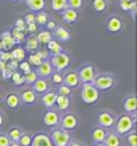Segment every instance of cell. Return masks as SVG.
<instances>
[{
    "mask_svg": "<svg viewBox=\"0 0 137 146\" xmlns=\"http://www.w3.org/2000/svg\"><path fill=\"white\" fill-rule=\"evenodd\" d=\"M54 68L51 67V63L49 62V60H43V62L40 63V66H38V70L35 71L36 75L40 76V78H46V76H50L51 74L54 72Z\"/></svg>",
    "mask_w": 137,
    "mask_h": 146,
    "instance_id": "cell-15",
    "label": "cell"
},
{
    "mask_svg": "<svg viewBox=\"0 0 137 146\" xmlns=\"http://www.w3.org/2000/svg\"><path fill=\"white\" fill-rule=\"evenodd\" d=\"M67 146H82L80 143V142H75V141H73V142H70V143H69V145Z\"/></svg>",
    "mask_w": 137,
    "mask_h": 146,
    "instance_id": "cell-55",
    "label": "cell"
},
{
    "mask_svg": "<svg viewBox=\"0 0 137 146\" xmlns=\"http://www.w3.org/2000/svg\"><path fill=\"white\" fill-rule=\"evenodd\" d=\"M126 141H128L129 146H137V135L134 131H130L129 134H126Z\"/></svg>",
    "mask_w": 137,
    "mask_h": 146,
    "instance_id": "cell-40",
    "label": "cell"
},
{
    "mask_svg": "<svg viewBox=\"0 0 137 146\" xmlns=\"http://www.w3.org/2000/svg\"><path fill=\"white\" fill-rule=\"evenodd\" d=\"M116 126V133L120 134V135H126L130 131H133V127H134V122L130 118L129 114H124L118 117V119L114 122Z\"/></svg>",
    "mask_w": 137,
    "mask_h": 146,
    "instance_id": "cell-1",
    "label": "cell"
},
{
    "mask_svg": "<svg viewBox=\"0 0 137 146\" xmlns=\"http://www.w3.org/2000/svg\"><path fill=\"white\" fill-rule=\"evenodd\" d=\"M7 67H8L9 70L12 71V72H15L16 71V68L19 67V62H16V60H13V59H11L8 63H7Z\"/></svg>",
    "mask_w": 137,
    "mask_h": 146,
    "instance_id": "cell-47",
    "label": "cell"
},
{
    "mask_svg": "<svg viewBox=\"0 0 137 146\" xmlns=\"http://www.w3.org/2000/svg\"><path fill=\"white\" fill-rule=\"evenodd\" d=\"M23 131L19 127H11L8 130V138L11 142H19L20 137H22Z\"/></svg>",
    "mask_w": 137,
    "mask_h": 146,
    "instance_id": "cell-28",
    "label": "cell"
},
{
    "mask_svg": "<svg viewBox=\"0 0 137 146\" xmlns=\"http://www.w3.org/2000/svg\"><path fill=\"white\" fill-rule=\"evenodd\" d=\"M11 56H12L13 60H16V62H23L24 60V58H26V50L22 48V47H16V48H13L11 51Z\"/></svg>",
    "mask_w": 137,
    "mask_h": 146,
    "instance_id": "cell-26",
    "label": "cell"
},
{
    "mask_svg": "<svg viewBox=\"0 0 137 146\" xmlns=\"http://www.w3.org/2000/svg\"><path fill=\"white\" fill-rule=\"evenodd\" d=\"M11 145V141L7 134H0V146H9Z\"/></svg>",
    "mask_w": 137,
    "mask_h": 146,
    "instance_id": "cell-46",
    "label": "cell"
},
{
    "mask_svg": "<svg viewBox=\"0 0 137 146\" xmlns=\"http://www.w3.org/2000/svg\"><path fill=\"white\" fill-rule=\"evenodd\" d=\"M77 74H78L80 82H82L84 84H88V83L93 84L94 79L97 76V71H96L94 66H92V64H85V66L81 67Z\"/></svg>",
    "mask_w": 137,
    "mask_h": 146,
    "instance_id": "cell-4",
    "label": "cell"
},
{
    "mask_svg": "<svg viewBox=\"0 0 137 146\" xmlns=\"http://www.w3.org/2000/svg\"><path fill=\"white\" fill-rule=\"evenodd\" d=\"M36 39L39 42V44H47L50 40H53V35L50 31H40L38 35H36Z\"/></svg>",
    "mask_w": 137,
    "mask_h": 146,
    "instance_id": "cell-29",
    "label": "cell"
},
{
    "mask_svg": "<svg viewBox=\"0 0 137 146\" xmlns=\"http://www.w3.org/2000/svg\"><path fill=\"white\" fill-rule=\"evenodd\" d=\"M31 146H54V145L51 142L50 135H47L44 133H38L32 137Z\"/></svg>",
    "mask_w": 137,
    "mask_h": 146,
    "instance_id": "cell-10",
    "label": "cell"
},
{
    "mask_svg": "<svg viewBox=\"0 0 137 146\" xmlns=\"http://www.w3.org/2000/svg\"><path fill=\"white\" fill-rule=\"evenodd\" d=\"M36 54H38V56H39L42 60H47V58H49V52H47V51H42V50H39Z\"/></svg>",
    "mask_w": 137,
    "mask_h": 146,
    "instance_id": "cell-51",
    "label": "cell"
},
{
    "mask_svg": "<svg viewBox=\"0 0 137 146\" xmlns=\"http://www.w3.org/2000/svg\"><path fill=\"white\" fill-rule=\"evenodd\" d=\"M51 142L54 146H67L71 142V135L69 131L62 129H55L51 131Z\"/></svg>",
    "mask_w": 137,
    "mask_h": 146,
    "instance_id": "cell-3",
    "label": "cell"
},
{
    "mask_svg": "<svg viewBox=\"0 0 137 146\" xmlns=\"http://www.w3.org/2000/svg\"><path fill=\"white\" fill-rule=\"evenodd\" d=\"M36 79H38V75H36L35 71H32V70L28 74L24 75V83H27V84H34L36 82Z\"/></svg>",
    "mask_w": 137,
    "mask_h": 146,
    "instance_id": "cell-35",
    "label": "cell"
},
{
    "mask_svg": "<svg viewBox=\"0 0 137 146\" xmlns=\"http://www.w3.org/2000/svg\"><path fill=\"white\" fill-rule=\"evenodd\" d=\"M51 76H53V82L57 84H62L63 83V76L61 72H53L51 74Z\"/></svg>",
    "mask_w": 137,
    "mask_h": 146,
    "instance_id": "cell-44",
    "label": "cell"
},
{
    "mask_svg": "<svg viewBox=\"0 0 137 146\" xmlns=\"http://www.w3.org/2000/svg\"><path fill=\"white\" fill-rule=\"evenodd\" d=\"M133 0H120V7L122 11H130Z\"/></svg>",
    "mask_w": 137,
    "mask_h": 146,
    "instance_id": "cell-42",
    "label": "cell"
},
{
    "mask_svg": "<svg viewBox=\"0 0 137 146\" xmlns=\"http://www.w3.org/2000/svg\"><path fill=\"white\" fill-rule=\"evenodd\" d=\"M5 66H7V63H5V62H1V60H0V72L4 70Z\"/></svg>",
    "mask_w": 137,
    "mask_h": 146,
    "instance_id": "cell-54",
    "label": "cell"
},
{
    "mask_svg": "<svg viewBox=\"0 0 137 146\" xmlns=\"http://www.w3.org/2000/svg\"><path fill=\"white\" fill-rule=\"evenodd\" d=\"M46 27H47V28H49L50 31H54V30H55V28H57V23L54 22V20H49V22L46 23Z\"/></svg>",
    "mask_w": 137,
    "mask_h": 146,
    "instance_id": "cell-52",
    "label": "cell"
},
{
    "mask_svg": "<svg viewBox=\"0 0 137 146\" xmlns=\"http://www.w3.org/2000/svg\"><path fill=\"white\" fill-rule=\"evenodd\" d=\"M106 135H108V130L106 129H102V127H94L93 129V133H92V138L93 141L97 143V145H102V142L105 141Z\"/></svg>",
    "mask_w": 137,
    "mask_h": 146,
    "instance_id": "cell-17",
    "label": "cell"
},
{
    "mask_svg": "<svg viewBox=\"0 0 137 146\" xmlns=\"http://www.w3.org/2000/svg\"><path fill=\"white\" fill-rule=\"evenodd\" d=\"M62 18L66 23H74V22H77V19H78V12L74 11V9L67 8L62 12Z\"/></svg>",
    "mask_w": 137,
    "mask_h": 146,
    "instance_id": "cell-25",
    "label": "cell"
},
{
    "mask_svg": "<svg viewBox=\"0 0 137 146\" xmlns=\"http://www.w3.org/2000/svg\"><path fill=\"white\" fill-rule=\"evenodd\" d=\"M0 51H3V50H1V44H0Z\"/></svg>",
    "mask_w": 137,
    "mask_h": 146,
    "instance_id": "cell-60",
    "label": "cell"
},
{
    "mask_svg": "<svg viewBox=\"0 0 137 146\" xmlns=\"http://www.w3.org/2000/svg\"><path fill=\"white\" fill-rule=\"evenodd\" d=\"M93 86L100 91H108L110 90L113 86H114V78L112 75H106V74H102V75H97L96 79L93 82Z\"/></svg>",
    "mask_w": 137,
    "mask_h": 146,
    "instance_id": "cell-6",
    "label": "cell"
},
{
    "mask_svg": "<svg viewBox=\"0 0 137 146\" xmlns=\"http://www.w3.org/2000/svg\"><path fill=\"white\" fill-rule=\"evenodd\" d=\"M116 118L113 117L112 113L109 111H102L98 114V123H100V127L102 129H110L114 126Z\"/></svg>",
    "mask_w": 137,
    "mask_h": 146,
    "instance_id": "cell-8",
    "label": "cell"
},
{
    "mask_svg": "<svg viewBox=\"0 0 137 146\" xmlns=\"http://www.w3.org/2000/svg\"><path fill=\"white\" fill-rule=\"evenodd\" d=\"M47 48H49V51L53 54V55L62 52V46L59 44L57 40H50L49 43H47Z\"/></svg>",
    "mask_w": 137,
    "mask_h": 146,
    "instance_id": "cell-30",
    "label": "cell"
},
{
    "mask_svg": "<svg viewBox=\"0 0 137 146\" xmlns=\"http://www.w3.org/2000/svg\"><path fill=\"white\" fill-rule=\"evenodd\" d=\"M28 32L31 34H35L36 32V23H31V24H27V28H26Z\"/></svg>",
    "mask_w": 137,
    "mask_h": 146,
    "instance_id": "cell-53",
    "label": "cell"
},
{
    "mask_svg": "<svg viewBox=\"0 0 137 146\" xmlns=\"http://www.w3.org/2000/svg\"><path fill=\"white\" fill-rule=\"evenodd\" d=\"M26 1V5L31 11H35V12H42L46 7V3L44 0H24Z\"/></svg>",
    "mask_w": 137,
    "mask_h": 146,
    "instance_id": "cell-21",
    "label": "cell"
},
{
    "mask_svg": "<svg viewBox=\"0 0 137 146\" xmlns=\"http://www.w3.org/2000/svg\"><path fill=\"white\" fill-rule=\"evenodd\" d=\"M50 86H49V82L46 79H43V78H38L36 79V82L34 84H32V91L35 94H39V95H43V94H46L47 91H49Z\"/></svg>",
    "mask_w": 137,
    "mask_h": 146,
    "instance_id": "cell-12",
    "label": "cell"
},
{
    "mask_svg": "<svg viewBox=\"0 0 137 146\" xmlns=\"http://www.w3.org/2000/svg\"><path fill=\"white\" fill-rule=\"evenodd\" d=\"M55 106L58 107V110L66 111L70 107V99L69 97H63V95H57V101H55Z\"/></svg>",
    "mask_w": 137,
    "mask_h": 146,
    "instance_id": "cell-23",
    "label": "cell"
},
{
    "mask_svg": "<svg viewBox=\"0 0 137 146\" xmlns=\"http://www.w3.org/2000/svg\"><path fill=\"white\" fill-rule=\"evenodd\" d=\"M59 125H61V129L62 130H66V131H70V130H74L77 126H78V119L74 114L71 113H67L61 118L59 121Z\"/></svg>",
    "mask_w": 137,
    "mask_h": 146,
    "instance_id": "cell-7",
    "label": "cell"
},
{
    "mask_svg": "<svg viewBox=\"0 0 137 146\" xmlns=\"http://www.w3.org/2000/svg\"><path fill=\"white\" fill-rule=\"evenodd\" d=\"M9 146H20V145H19L18 142H11V145Z\"/></svg>",
    "mask_w": 137,
    "mask_h": 146,
    "instance_id": "cell-57",
    "label": "cell"
},
{
    "mask_svg": "<svg viewBox=\"0 0 137 146\" xmlns=\"http://www.w3.org/2000/svg\"><path fill=\"white\" fill-rule=\"evenodd\" d=\"M57 95H58V94L55 93V91H50V90H49L46 94H43V95H42V102H43V105L47 107V109L53 110V107L55 106Z\"/></svg>",
    "mask_w": 137,
    "mask_h": 146,
    "instance_id": "cell-16",
    "label": "cell"
},
{
    "mask_svg": "<svg viewBox=\"0 0 137 146\" xmlns=\"http://www.w3.org/2000/svg\"><path fill=\"white\" fill-rule=\"evenodd\" d=\"M82 3H84V0H67V8L77 11L82 7Z\"/></svg>",
    "mask_w": 137,
    "mask_h": 146,
    "instance_id": "cell-37",
    "label": "cell"
},
{
    "mask_svg": "<svg viewBox=\"0 0 137 146\" xmlns=\"http://www.w3.org/2000/svg\"><path fill=\"white\" fill-rule=\"evenodd\" d=\"M38 48H39V42L36 39V36H30L27 39L26 50H28V51H36Z\"/></svg>",
    "mask_w": 137,
    "mask_h": 146,
    "instance_id": "cell-32",
    "label": "cell"
},
{
    "mask_svg": "<svg viewBox=\"0 0 137 146\" xmlns=\"http://www.w3.org/2000/svg\"><path fill=\"white\" fill-rule=\"evenodd\" d=\"M136 107H137V102H136V97L134 94H130L125 98L124 101V109L126 113L132 114V113H136Z\"/></svg>",
    "mask_w": 137,
    "mask_h": 146,
    "instance_id": "cell-19",
    "label": "cell"
},
{
    "mask_svg": "<svg viewBox=\"0 0 137 146\" xmlns=\"http://www.w3.org/2000/svg\"><path fill=\"white\" fill-rule=\"evenodd\" d=\"M71 94V89H69L66 84H61L59 87H58V95H63V97H69Z\"/></svg>",
    "mask_w": 137,
    "mask_h": 146,
    "instance_id": "cell-39",
    "label": "cell"
},
{
    "mask_svg": "<svg viewBox=\"0 0 137 146\" xmlns=\"http://www.w3.org/2000/svg\"><path fill=\"white\" fill-rule=\"evenodd\" d=\"M15 28L16 30H19V31H22V32H24L26 31V28H27V26H26V23H24V20L23 19H16L15 20Z\"/></svg>",
    "mask_w": 137,
    "mask_h": 146,
    "instance_id": "cell-43",
    "label": "cell"
},
{
    "mask_svg": "<svg viewBox=\"0 0 137 146\" xmlns=\"http://www.w3.org/2000/svg\"><path fill=\"white\" fill-rule=\"evenodd\" d=\"M11 80H12V83L15 86H22L24 84V75L22 74H19V72H12V75H11Z\"/></svg>",
    "mask_w": 137,
    "mask_h": 146,
    "instance_id": "cell-34",
    "label": "cell"
},
{
    "mask_svg": "<svg viewBox=\"0 0 137 146\" xmlns=\"http://www.w3.org/2000/svg\"><path fill=\"white\" fill-rule=\"evenodd\" d=\"M23 20L26 23V26L27 24H31V23H35V15H34V13H27L26 18L23 19Z\"/></svg>",
    "mask_w": 137,
    "mask_h": 146,
    "instance_id": "cell-48",
    "label": "cell"
},
{
    "mask_svg": "<svg viewBox=\"0 0 137 146\" xmlns=\"http://www.w3.org/2000/svg\"><path fill=\"white\" fill-rule=\"evenodd\" d=\"M80 78H78V74L75 71H69L66 75L63 76V84H66L69 89H75L80 86Z\"/></svg>",
    "mask_w": 137,
    "mask_h": 146,
    "instance_id": "cell-11",
    "label": "cell"
},
{
    "mask_svg": "<svg viewBox=\"0 0 137 146\" xmlns=\"http://www.w3.org/2000/svg\"><path fill=\"white\" fill-rule=\"evenodd\" d=\"M3 122H4V118H3V115H1V113H0V127L3 126Z\"/></svg>",
    "mask_w": 137,
    "mask_h": 146,
    "instance_id": "cell-56",
    "label": "cell"
},
{
    "mask_svg": "<svg viewBox=\"0 0 137 146\" xmlns=\"http://www.w3.org/2000/svg\"><path fill=\"white\" fill-rule=\"evenodd\" d=\"M102 146H121V139L117 134L114 133H108L105 141L102 142Z\"/></svg>",
    "mask_w": 137,
    "mask_h": 146,
    "instance_id": "cell-24",
    "label": "cell"
},
{
    "mask_svg": "<svg viewBox=\"0 0 137 146\" xmlns=\"http://www.w3.org/2000/svg\"><path fill=\"white\" fill-rule=\"evenodd\" d=\"M51 8L55 12H63L67 9V0H51Z\"/></svg>",
    "mask_w": 137,
    "mask_h": 146,
    "instance_id": "cell-27",
    "label": "cell"
},
{
    "mask_svg": "<svg viewBox=\"0 0 137 146\" xmlns=\"http://www.w3.org/2000/svg\"><path fill=\"white\" fill-rule=\"evenodd\" d=\"M136 12H137V3H136V0H133L132 1V8H130V15H132L133 20L136 19Z\"/></svg>",
    "mask_w": 137,
    "mask_h": 146,
    "instance_id": "cell-49",
    "label": "cell"
},
{
    "mask_svg": "<svg viewBox=\"0 0 137 146\" xmlns=\"http://www.w3.org/2000/svg\"><path fill=\"white\" fill-rule=\"evenodd\" d=\"M11 35H12V39H13V42H15V44H16V43L20 44V43H23V42L26 40V35H24V32L19 31V30H16V28H13L12 30Z\"/></svg>",
    "mask_w": 137,
    "mask_h": 146,
    "instance_id": "cell-31",
    "label": "cell"
},
{
    "mask_svg": "<svg viewBox=\"0 0 137 146\" xmlns=\"http://www.w3.org/2000/svg\"><path fill=\"white\" fill-rule=\"evenodd\" d=\"M106 28L109 32H113V34H117L122 30V20L117 16H112L109 18L108 23H106Z\"/></svg>",
    "mask_w": 137,
    "mask_h": 146,
    "instance_id": "cell-13",
    "label": "cell"
},
{
    "mask_svg": "<svg viewBox=\"0 0 137 146\" xmlns=\"http://www.w3.org/2000/svg\"><path fill=\"white\" fill-rule=\"evenodd\" d=\"M59 121H61L59 113L55 110L46 111L43 115V122L47 127H55V126H58V125H59Z\"/></svg>",
    "mask_w": 137,
    "mask_h": 146,
    "instance_id": "cell-9",
    "label": "cell"
},
{
    "mask_svg": "<svg viewBox=\"0 0 137 146\" xmlns=\"http://www.w3.org/2000/svg\"><path fill=\"white\" fill-rule=\"evenodd\" d=\"M42 62H43V60L38 56V54H31V55H30V60H28L30 64H34V66L38 67V66H40V63Z\"/></svg>",
    "mask_w": 137,
    "mask_h": 146,
    "instance_id": "cell-41",
    "label": "cell"
},
{
    "mask_svg": "<svg viewBox=\"0 0 137 146\" xmlns=\"http://www.w3.org/2000/svg\"><path fill=\"white\" fill-rule=\"evenodd\" d=\"M11 1H19V0H11Z\"/></svg>",
    "mask_w": 137,
    "mask_h": 146,
    "instance_id": "cell-61",
    "label": "cell"
},
{
    "mask_svg": "<svg viewBox=\"0 0 137 146\" xmlns=\"http://www.w3.org/2000/svg\"><path fill=\"white\" fill-rule=\"evenodd\" d=\"M1 98H3V95H1V91H0V101H1Z\"/></svg>",
    "mask_w": 137,
    "mask_h": 146,
    "instance_id": "cell-58",
    "label": "cell"
},
{
    "mask_svg": "<svg viewBox=\"0 0 137 146\" xmlns=\"http://www.w3.org/2000/svg\"><path fill=\"white\" fill-rule=\"evenodd\" d=\"M49 22V16H47V13L44 12H40L38 13L35 16V23H38V24H44L46 26V23Z\"/></svg>",
    "mask_w": 137,
    "mask_h": 146,
    "instance_id": "cell-38",
    "label": "cell"
},
{
    "mask_svg": "<svg viewBox=\"0 0 137 146\" xmlns=\"http://www.w3.org/2000/svg\"><path fill=\"white\" fill-rule=\"evenodd\" d=\"M31 141H32V137L30 135V134L23 133L18 143H19L20 146H31Z\"/></svg>",
    "mask_w": 137,
    "mask_h": 146,
    "instance_id": "cell-36",
    "label": "cell"
},
{
    "mask_svg": "<svg viewBox=\"0 0 137 146\" xmlns=\"http://www.w3.org/2000/svg\"><path fill=\"white\" fill-rule=\"evenodd\" d=\"M54 35L57 38L58 40H61V42H67V40H70L71 35L70 32L67 31L65 27H57L55 30H54Z\"/></svg>",
    "mask_w": 137,
    "mask_h": 146,
    "instance_id": "cell-22",
    "label": "cell"
},
{
    "mask_svg": "<svg viewBox=\"0 0 137 146\" xmlns=\"http://www.w3.org/2000/svg\"><path fill=\"white\" fill-rule=\"evenodd\" d=\"M19 67H20V70L24 71V75L26 74H28L30 71H31V67H30V63L26 62V60H23V62L19 63Z\"/></svg>",
    "mask_w": 137,
    "mask_h": 146,
    "instance_id": "cell-45",
    "label": "cell"
},
{
    "mask_svg": "<svg viewBox=\"0 0 137 146\" xmlns=\"http://www.w3.org/2000/svg\"><path fill=\"white\" fill-rule=\"evenodd\" d=\"M20 102L26 103V105H34L36 102V94L32 91L31 89H27V90H23L20 93Z\"/></svg>",
    "mask_w": 137,
    "mask_h": 146,
    "instance_id": "cell-18",
    "label": "cell"
},
{
    "mask_svg": "<svg viewBox=\"0 0 137 146\" xmlns=\"http://www.w3.org/2000/svg\"><path fill=\"white\" fill-rule=\"evenodd\" d=\"M50 63H51V67L57 70V72H61V71H63L65 68L69 67V64H70V56L62 51V52L53 55Z\"/></svg>",
    "mask_w": 137,
    "mask_h": 146,
    "instance_id": "cell-5",
    "label": "cell"
},
{
    "mask_svg": "<svg viewBox=\"0 0 137 146\" xmlns=\"http://www.w3.org/2000/svg\"><path fill=\"white\" fill-rule=\"evenodd\" d=\"M92 4H93L94 11L98 12V13L104 12V11L106 9V0H93Z\"/></svg>",
    "mask_w": 137,
    "mask_h": 146,
    "instance_id": "cell-33",
    "label": "cell"
},
{
    "mask_svg": "<svg viewBox=\"0 0 137 146\" xmlns=\"http://www.w3.org/2000/svg\"><path fill=\"white\" fill-rule=\"evenodd\" d=\"M92 146H102V145H97V143H96V145H92Z\"/></svg>",
    "mask_w": 137,
    "mask_h": 146,
    "instance_id": "cell-59",
    "label": "cell"
},
{
    "mask_svg": "<svg viewBox=\"0 0 137 146\" xmlns=\"http://www.w3.org/2000/svg\"><path fill=\"white\" fill-rule=\"evenodd\" d=\"M81 97H82V101L86 105H93L100 98V91L92 83L84 84L82 86V91H81Z\"/></svg>",
    "mask_w": 137,
    "mask_h": 146,
    "instance_id": "cell-2",
    "label": "cell"
},
{
    "mask_svg": "<svg viewBox=\"0 0 137 146\" xmlns=\"http://www.w3.org/2000/svg\"><path fill=\"white\" fill-rule=\"evenodd\" d=\"M0 44H1V50H4V51H9L15 46V42L12 39L11 32L4 31L1 34V36H0Z\"/></svg>",
    "mask_w": 137,
    "mask_h": 146,
    "instance_id": "cell-14",
    "label": "cell"
},
{
    "mask_svg": "<svg viewBox=\"0 0 137 146\" xmlns=\"http://www.w3.org/2000/svg\"><path fill=\"white\" fill-rule=\"evenodd\" d=\"M5 105L9 109H18L20 105V98L16 93H8L5 95Z\"/></svg>",
    "mask_w": 137,
    "mask_h": 146,
    "instance_id": "cell-20",
    "label": "cell"
},
{
    "mask_svg": "<svg viewBox=\"0 0 137 146\" xmlns=\"http://www.w3.org/2000/svg\"><path fill=\"white\" fill-rule=\"evenodd\" d=\"M1 75H3V78H4V79H8V78H11V75H12V71L9 70L7 66H5V68L1 71Z\"/></svg>",
    "mask_w": 137,
    "mask_h": 146,
    "instance_id": "cell-50",
    "label": "cell"
}]
</instances>
